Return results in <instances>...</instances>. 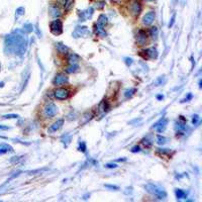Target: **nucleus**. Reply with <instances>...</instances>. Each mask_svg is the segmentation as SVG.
<instances>
[{"instance_id":"obj_1","label":"nucleus","mask_w":202,"mask_h":202,"mask_svg":"<svg viewBox=\"0 0 202 202\" xmlns=\"http://www.w3.org/2000/svg\"><path fill=\"white\" fill-rule=\"evenodd\" d=\"M28 45V40L26 33L17 29L6 35L4 40V51L8 55L22 57L26 54Z\"/></svg>"},{"instance_id":"obj_2","label":"nucleus","mask_w":202,"mask_h":202,"mask_svg":"<svg viewBox=\"0 0 202 202\" xmlns=\"http://www.w3.org/2000/svg\"><path fill=\"white\" fill-rule=\"evenodd\" d=\"M146 190L149 193L153 194L154 196H156L158 199H164L167 197V192L165 191L164 188L160 187L159 185H156L154 183H149L145 186Z\"/></svg>"},{"instance_id":"obj_3","label":"nucleus","mask_w":202,"mask_h":202,"mask_svg":"<svg viewBox=\"0 0 202 202\" xmlns=\"http://www.w3.org/2000/svg\"><path fill=\"white\" fill-rule=\"evenodd\" d=\"M91 35L89 28L87 26H77L73 31V37L78 38H88Z\"/></svg>"},{"instance_id":"obj_4","label":"nucleus","mask_w":202,"mask_h":202,"mask_svg":"<svg viewBox=\"0 0 202 202\" xmlns=\"http://www.w3.org/2000/svg\"><path fill=\"white\" fill-rule=\"evenodd\" d=\"M50 28H51V33L55 35H59L63 33V22L60 19H56L51 22L50 24Z\"/></svg>"},{"instance_id":"obj_5","label":"nucleus","mask_w":202,"mask_h":202,"mask_svg":"<svg viewBox=\"0 0 202 202\" xmlns=\"http://www.w3.org/2000/svg\"><path fill=\"white\" fill-rule=\"evenodd\" d=\"M54 95L59 100H66V99L69 98L70 91L68 89H65V88H58L57 90H55Z\"/></svg>"},{"instance_id":"obj_6","label":"nucleus","mask_w":202,"mask_h":202,"mask_svg":"<svg viewBox=\"0 0 202 202\" xmlns=\"http://www.w3.org/2000/svg\"><path fill=\"white\" fill-rule=\"evenodd\" d=\"M44 112L47 117H54L57 114V112H58V108H57V106L54 103H49L45 107Z\"/></svg>"},{"instance_id":"obj_7","label":"nucleus","mask_w":202,"mask_h":202,"mask_svg":"<svg viewBox=\"0 0 202 202\" xmlns=\"http://www.w3.org/2000/svg\"><path fill=\"white\" fill-rule=\"evenodd\" d=\"M129 9H130V12L133 13L135 16H138L140 12H142V4L138 1H133V3L129 6Z\"/></svg>"},{"instance_id":"obj_8","label":"nucleus","mask_w":202,"mask_h":202,"mask_svg":"<svg viewBox=\"0 0 202 202\" xmlns=\"http://www.w3.org/2000/svg\"><path fill=\"white\" fill-rule=\"evenodd\" d=\"M69 82V79H68L67 76H65L64 74H59L57 75L54 79V85L56 86H61V85H64V84Z\"/></svg>"},{"instance_id":"obj_9","label":"nucleus","mask_w":202,"mask_h":202,"mask_svg":"<svg viewBox=\"0 0 202 202\" xmlns=\"http://www.w3.org/2000/svg\"><path fill=\"white\" fill-rule=\"evenodd\" d=\"M155 17H156L155 12H154V11H150V12H147V14L142 17V23H144L145 26H151L154 22V20H155Z\"/></svg>"},{"instance_id":"obj_10","label":"nucleus","mask_w":202,"mask_h":202,"mask_svg":"<svg viewBox=\"0 0 202 202\" xmlns=\"http://www.w3.org/2000/svg\"><path fill=\"white\" fill-rule=\"evenodd\" d=\"M168 124V119L167 118H162L159 120L157 123H155L153 125V128H157V130H158V133H162V131L165 130L166 126H167Z\"/></svg>"},{"instance_id":"obj_11","label":"nucleus","mask_w":202,"mask_h":202,"mask_svg":"<svg viewBox=\"0 0 202 202\" xmlns=\"http://www.w3.org/2000/svg\"><path fill=\"white\" fill-rule=\"evenodd\" d=\"M137 43L140 46H145L147 43V33L145 30L140 29L137 35Z\"/></svg>"},{"instance_id":"obj_12","label":"nucleus","mask_w":202,"mask_h":202,"mask_svg":"<svg viewBox=\"0 0 202 202\" xmlns=\"http://www.w3.org/2000/svg\"><path fill=\"white\" fill-rule=\"evenodd\" d=\"M92 14H93V8L92 7L88 8V9L85 10V11H80V20L81 21H85V20L91 18Z\"/></svg>"},{"instance_id":"obj_13","label":"nucleus","mask_w":202,"mask_h":202,"mask_svg":"<svg viewBox=\"0 0 202 202\" xmlns=\"http://www.w3.org/2000/svg\"><path fill=\"white\" fill-rule=\"evenodd\" d=\"M94 33H96L98 37H101V38H105L106 35H107L105 29H104V26H102L98 23H96L94 26Z\"/></svg>"},{"instance_id":"obj_14","label":"nucleus","mask_w":202,"mask_h":202,"mask_svg":"<svg viewBox=\"0 0 202 202\" xmlns=\"http://www.w3.org/2000/svg\"><path fill=\"white\" fill-rule=\"evenodd\" d=\"M63 124H64V119H59V120H57V121L53 124V125L50 126L49 133H54V131L59 130V129H60V128L63 126Z\"/></svg>"},{"instance_id":"obj_15","label":"nucleus","mask_w":202,"mask_h":202,"mask_svg":"<svg viewBox=\"0 0 202 202\" xmlns=\"http://www.w3.org/2000/svg\"><path fill=\"white\" fill-rule=\"evenodd\" d=\"M80 60H81L80 56H78L75 53H71L68 55V62H69L70 65H76Z\"/></svg>"},{"instance_id":"obj_16","label":"nucleus","mask_w":202,"mask_h":202,"mask_svg":"<svg viewBox=\"0 0 202 202\" xmlns=\"http://www.w3.org/2000/svg\"><path fill=\"white\" fill-rule=\"evenodd\" d=\"M145 53H146V56H145V58H151V59H157L158 58V51H157V49L155 47H150V49H147L145 51Z\"/></svg>"},{"instance_id":"obj_17","label":"nucleus","mask_w":202,"mask_h":202,"mask_svg":"<svg viewBox=\"0 0 202 202\" xmlns=\"http://www.w3.org/2000/svg\"><path fill=\"white\" fill-rule=\"evenodd\" d=\"M56 47H57V50H58L59 53H61V54H68V52H69V47L67 46H65L64 44H62V43H57Z\"/></svg>"},{"instance_id":"obj_18","label":"nucleus","mask_w":202,"mask_h":202,"mask_svg":"<svg viewBox=\"0 0 202 202\" xmlns=\"http://www.w3.org/2000/svg\"><path fill=\"white\" fill-rule=\"evenodd\" d=\"M175 194H176L177 199H186V197H187V192L182 189H176Z\"/></svg>"},{"instance_id":"obj_19","label":"nucleus","mask_w":202,"mask_h":202,"mask_svg":"<svg viewBox=\"0 0 202 202\" xmlns=\"http://www.w3.org/2000/svg\"><path fill=\"white\" fill-rule=\"evenodd\" d=\"M108 22V19H107V16H106L105 14H100L98 17V20H97V23L100 24L102 26H105L106 24H107Z\"/></svg>"},{"instance_id":"obj_20","label":"nucleus","mask_w":202,"mask_h":202,"mask_svg":"<svg viewBox=\"0 0 202 202\" xmlns=\"http://www.w3.org/2000/svg\"><path fill=\"white\" fill-rule=\"evenodd\" d=\"M79 71V66L78 65H70L69 67H67L66 68V72L67 73H70V74H72V73H76V72H78Z\"/></svg>"},{"instance_id":"obj_21","label":"nucleus","mask_w":202,"mask_h":202,"mask_svg":"<svg viewBox=\"0 0 202 202\" xmlns=\"http://www.w3.org/2000/svg\"><path fill=\"white\" fill-rule=\"evenodd\" d=\"M50 11H51V14L53 15V16H59V15L61 14L60 9L55 5H52L51 7H50Z\"/></svg>"},{"instance_id":"obj_22","label":"nucleus","mask_w":202,"mask_h":202,"mask_svg":"<svg viewBox=\"0 0 202 202\" xmlns=\"http://www.w3.org/2000/svg\"><path fill=\"white\" fill-rule=\"evenodd\" d=\"M73 2H74V0H65V1L63 2V5H64V8L66 11L71 9L72 6H73Z\"/></svg>"},{"instance_id":"obj_23","label":"nucleus","mask_w":202,"mask_h":202,"mask_svg":"<svg viewBox=\"0 0 202 202\" xmlns=\"http://www.w3.org/2000/svg\"><path fill=\"white\" fill-rule=\"evenodd\" d=\"M175 128H176L177 131H180V133H182L186 129V125L185 123H181V122H177L176 125H175Z\"/></svg>"},{"instance_id":"obj_24","label":"nucleus","mask_w":202,"mask_h":202,"mask_svg":"<svg viewBox=\"0 0 202 202\" xmlns=\"http://www.w3.org/2000/svg\"><path fill=\"white\" fill-rule=\"evenodd\" d=\"M135 92H137V89H135V88H131V89L126 90V91L124 92V97H125V98H129V97L133 96Z\"/></svg>"},{"instance_id":"obj_25","label":"nucleus","mask_w":202,"mask_h":202,"mask_svg":"<svg viewBox=\"0 0 202 202\" xmlns=\"http://www.w3.org/2000/svg\"><path fill=\"white\" fill-rule=\"evenodd\" d=\"M167 140H168V138H165V137H162V135H158L157 137V142H158L159 145H165L166 142H167Z\"/></svg>"},{"instance_id":"obj_26","label":"nucleus","mask_w":202,"mask_h":202,"mask_svg":"<svg viewBox=\"0 0 202 202\" xmlns=\"http://www.w3.org/2000/svg\"><path fill=\"white\" fill-rule=\"evenodd\" d=\"M150 33H151V37L153 38H157V37H158V33H159V30L158 28H156V26H154V28H152L151 29H150Z\"/></svg>"},{"instance_id":"obj_27","label":"nucleus","mask_w":202,"mask_h":202,"mask_svg":"<svg viewBox=\"0 0 202 202\" xmlns=\"http://www.w3.org/2000/svg\"><path fill=\"white\" fill-rule=\"evenodd\" d=\"M33 30V26L30 23H26L23 26V31L24 33H31Z\"/></svg>"},{"instance_id":"obj_28","label":"nucleus","mask_w":202,"mask_h":202,"mask_svg":"<svg viewBox=\"0 0 202 202\" xmlns=\"http://www.w3.org/2000/svg\"><path fill=\"white\" fill-rule=\"evenodd\" d=\"M0 147H3V149L6 150L7 152H10V153H12V152H13L12 147L9 146V145H7V144H4V142H2V144H0Z\"/></svg>"},{"instance_id":"obj_29","label":"nucleus","mask_w":202,"mask_h":202,"mask_svg":"<svg viewBox=\"0 0 202 202\" xmlns=\"http://www.w3.org/2000/svg\"><path fill=\"white\" fill-rule=\"evenodd\" d=\"M86 150H87V147H86V144L84 142H81L80 144H79V151H81L82 153H85Z\"/></svg>"},{"instance_id":"obj_30","label":"nucleus","mask_w":202,"mask_h":202,"mask_svg":"<svg viewBox=\"0 0 202 202\" xmlns=\"http://www.w3.org/2000/svg\"><path fill=\"white\" fill-rule=\"evenodd\" d=\"M104 187H106V188H108V189H111V190H119V187L118 186H116V185H110V184H105L104 185Z\"/></svg>"},{"instance_id":"obj_31","label":"nucleus","mask_w":202,"mask_h":202,"mask_svg":"<svg viewBox=\"0 0 202 202\" xmlns=\"http://www.w3.org/2000/svg\"><path fill=\"white\" fill-rule=\"evenodd\" d=\"M3 118H5V119L18 118V115L17 114H5V115H3Z\"/></svg>"},{"instance_id":"obj_32","label":"nucleus","mask_w":202,"mask_h":202,"mask_svg":"<svg viewBox=\"0 0 202 202\" xmlns=\"http://www.w3.org/2000/svg\"><path fill=\"white\" fill-rule=\"evenodd\" d=\"M105 168H108V169H115V168H117V165L114 164V163H108V164H105Z\"/></svg>"},{"instance_id":"obj_33","label":"nucleus","mask_w":202,"mask_h":202,"mask_svg":"<svg viewBox=\"0 0 202 202\" xmlns=\"http://www.w3.org/2000/svg\"><path fill=\"white\" fill-rule=\"evenodd\" d=\"M124 62L128 66H130L133 63V60L131 58H124Z\"/></svg>"},{"instance_id":"obj_34","label":"nucleus","mask_w":202,"mask_h":202,"mask_svg":"<svg viewBox=\"0 0 202 202\" xmlns=\"http://www.w3.org/2000/svg\"><path fill=\"white\" fill-rule=\"evenodd\" d=\"M142 144H144V146L145 147H151L152 146V142H151V140H142Z\"/></svg>"},{"instance_id":"obj_35","label":"nucleus","mask_w":202,"mask_h":202,"mask_svg":"<svg viewBox=\"0 0 202 202\" xmlns=\"http://www.w3.org/2000/svg\"><path fill=\"white\" fill-rule=\"evenodd\" d=\"M24 13V8L23 7H19L16 9V14L17 15H22Z\"/></svg>"},{"instance_id":"obj_36","label":"nucleus","mask_w":202,"mask_h":202,"mask_svg":"<svg viewBox=\"0 0 202 202\" xmlns=\"http://www.w3.org/2000/svg\"><path fill=\"white\" fill-rule=\"evenodd\" d=\"M198 120H199V116H198V115H194V116H193V119H192V123L193 124H197Z\"/></svg>"},{"instance_id":"obj_37","label":"nucleus","mask_w":202,"mask_h":202,"mask_svg":"<svg viewBox=\"0 0 202 202\" xmlns=\"http://www.w3.org/2000/svg\"><path fill=\"white\" fill-rule=\"evenodd\" d=\"M131 152H133V153H138V152H140V147L138 146L133 147V149H131Z\"/></svg>"},{"instance_id":"obj_38","label":"nucleus","mask_w":202,"mask_h":202,"mask_svg":"<svg viewBox=\"0 0 202 202\" xmlns=\"http://www.w3.org/2000/svg\"><path fill=\"white\" fill-rule=\"evenodd\" d=\"M163 83H165V80H164V81L162 80V77H160V78H159L158 80L156 81V85H157V86H159V85H162Z\"/></svg>"},{"instance_id":"obj_39","label":"nucleus","mask_w":202,"mask_h":202,"mask_svg":"<svg viewBox=\"0 0 202 202\" xmlns=\"http://www.w3.org/2000/svg\"><path fill=\"white\" fill-rule=\"evenodd\" d=\"M158 152H160V153H162V154H167V153H170V150H168V149H158Z\"/></svg>"},{"instance_id":"obj_40","label":"nucleus","mask_w":202,"mask_h":202,"mask_svg":"<svg viewBox=\"0 0 202 202\" xmlns=\"http://www.w3.org/2000/svg\"><path fill=\"white\" fill-rule=\"evenodd\" d=\"M175 17H176V15L173 14V16H172V18H171V22L169 23V28H172V26H173V24L175 22Z\"/></svg>"},{"instance_id":"obj_41","label":"nucleus","mask_w":202,"mask_h":202,"mask_svg":"<svg viewBox=\"0 0 202 202\" xmlns=\"http://www.w3.org/2000/svg\"><path fill=\"white\" fill-rule=\"evenodd\" d=\"M7 129H9V128L6 125H1L0 124V130H7Z\"/></svg>"},{"instance_id":"obj_42","label":"nucleus","mask_w":202,"mask_h":202,"mask_svg":"<svg viewBox=\"0 0 202 202\" xmlns=\"http://www.w3.org/2000/svg\"><path fill=\"white\" fill-rule=\"evenodd\" d=\"M190 99H192V94H188V96L186 97L185 99L182 101V102H186V101H188V100H190Z\"/></svg>"},{"instance_id":"obj_43","label":"nucleus","mask_w":202,"mask_h":202,"mask_svg":"<svg viewBox=\"0 0 202 202\" xmlns=\"http://www.w3.org/2000/svg\"><path fill=\"white\" fill-rule=\"evenodd\" d=\"M6 153H7V151H6V150H4L3 147H0V155H3V154H6Z\"/></svg>"},{"instance_id":"obj_44","label":"nucleus","mask_w":202,"mask_h":202,"mask_svg":"<svg viewBox=\"0 0 202 202\" xmlns=\"http://www.w3.org/2000/svg\"><path fill=\"white\" fill-rule=\"evenodd\" d=\"M124 161H126L125 158H121V159H116L115 160V162H124Z\"/></svg>"},{"instance_id":"obj_45","label":"nucleus","mask_w":202,"mask_h":202,"mask_svg":"<svg viewBox=\"0 0 202 202\" xmlns=\"http://www.w3.org/2000/svg\"><path fill=\"white\" fill-rule=\"evenodd\" d=\"M138 121H140V119H135V120H131V121L129 122V123H130V124H133V123H135V122H138Z\"/></svg>"},{"instance_id":"obj_46","label":"nucleus","mask_w":202,"mask_h":202,"mask_svg":"<svg viewBox=\"0 0 202 202\" xmlns=\"http://www.w3.org/2000/svg\"><path fill=\"white\" fill-rule=\"evenodd\" d=\"M164 98V96L163 95H157V99H159V100H161V99Z\"/></svg>"},{"instance_id":"obj_47","label":"nucleus","mask_w":202,"mask_h":202,"mask_svg":"<svg viewBox=\"0 0 202 202\" xmlns=\"http://www.w3.org/2000/svg\"><path fill=\"white\" fill-rule=\"evenodd\" d=\"M2 86H3V82L0 83V87H2Z\"/></svg>"},{"instance_id":"obj_48","label":"nucleus","mask_w":202,"mask_h":202,"mask_svg":"<svg viewBox=\"0 0 202 202\" xmlns=\"http://www.w3.org/2000/svg\"><path fill=\"white\" fill-rule=\"evenodd\" d=\"M146 1H154V0H146Z\"/></svg>"}]
</instances>
